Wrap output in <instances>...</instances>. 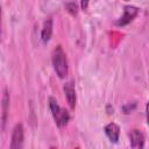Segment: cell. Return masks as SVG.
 Masks as SVG:
<instances>
[{"mask_svg":"<svg viewBox=\"0 0 149 149\" xmlns=\"http://www.w3.org/2000/svg\"><path fill=\"white\" fill-rule=\"evenodd\" d=\"M139 14V8L135 7V6H125L123 7V14L122 16H120L116 21H115V26L118 27H123V26H127L128 23H130L135 17L136 15Z\"/></svg>","mask_w":149,"mask_h":149,"instance_id":"obj_3","label":"cell"},{"mask_svg":"<svg viewBox=\"0 0 149 149\" xmlns=\"http://www.w3.org/2000/svg\"><path fill=\"white\" fill-rule=\"evenodd\" d=\"M65 8H66V10H68L71 15H76L77 12H78V6H77V3L73 2V1L68 2V3L65 5Z\"/></svg>","mask_w":149,"mask_h":149,"instance_id":"obj_10","label":"cell"},{"mask_svg":"<svg viewBox=\"0 0 149 149\" xmlns=\"http://www.w3.org/2000/svg\"><path fill=\"white\" fill-rule=\"evenodd\" d=\"M1 128L2 130L5 129L6 126V121H7V116H8V111H9V93L8 90L5 88L3 93H2V100H1Z\"/></svg>","mask_w":149,"mask_h":149,"instance_id":"obj_6","label":"cell"},{"mask_svg":"<svg viewBox=\"0 0 149 149\" xmlns=\"http://www.w3.org/2000/svg\"><path fill=\"white\" fill-rule=\"evenodd\" d=\"M63 91L66 98V101L69 104V106L73 109L76 107V90H74V85L72 81H68L64 84L63 86Z\"/></svg>","mask_w":149,"mask_h":149,"instance_id":"obj_5","label":"cell"},{"mask_svg":"<svg viewBox=\"0 0 149 149\" xmlns=\"http://www.w3.org/2000/svg\"><path fill=\"white\" fill-rule=\"evenodd\" d=\"M136 107V104L135 102H133L132 104V106H130V104H127V105H125L123 107H122V109H123V113H126V114H128V113H130L134 108Z\"/></svg>","mask_w":149,"mask_h":149,"instance_id":"obj_11","label":"cell"},{"mask_svg":"<svg viewBox=\"0 0 149 149\" xmlns=\"http://www.w3.org/2000/svg\"><path fill=\"white\" fill-rule=\"evenodd\" d=\"M48 101H49V108L51 111V114H52V118L55 120V123L59 128L66 126L68 122L70 121V114H69V112L65 108H63V107H61L58 105V101L56 100V98L49 97Z\"/></svg>","mask_w":149,"mask_h":149,"instance_id":"obj_2","label":"cell"},{"mask_svg":"<svg viewBox=\"0 0 149 149\" xmlns=\"http://www.w3.org/2000/svg\"><path fill=\"white\" fill-rule=\"evenodd\" d=\"M88 2H90V0H80V6H81V9L86 10V9H87V7H88Z\"/></svg>","mask_w":149,"mask_h":149,"instance_id":"obj_12","label":"cell"},{"mask_svg":"<svg viewBox=\"0 0 149 149\" xmlns=\"http://www.w3.org/2000/svg\"><path fill=\"white\" fill-rule=\"evenodd\" d=\"M51 35H52V19L48 17V19H45V21L43 23L42 31H41V40H42V42L43 43L49 42V40L51 38Z\"/></svg>","mask_w":149,"mask_h":149,"instance_id":"obj_9","label":"cell"},{"mask_svg":"<svg viewBox=\"0 0 149 149\" xmlns=\"http://www.w3.org/2000/svg\"><path fill=\"white\" fill-rule=\"evenodd\" d=\"M104 130H105V134H106V136L108 137V140L111 142L116 143L119 141V137H120V127L116 123L109 122L108 125L105 126Z\"/></svg>","mask_w":149,"mask_h":149,"instance_id":"obj_7","label":"cell"},{"mask_svg":"<svg viewBox=\"0 0 149 149\" xmlns=\"http://www.w3.org/2000/svg\"><path fill=\"white\" fill-rule=\"evenodd\" d=\"M51 63L52 68L56 72V74L63 79L69 73V65H68V58L66 55L61 45H57L52 52H51Z\"/></svg>","mask_w":149,"mask_h":149,"instance_id":"obj_1","label":"cell"},{"mask_svg":"<svg viewBox=\"0 0 149 149\" xmlns=\"http://www.w3.org/2000/svg\"><path fill=\"white\" fill-rule=\"evenodd\" d=\"M148 78H149V72H148Z\"/></svg>","mask_w":149,"mask_h":149,"instance_id":"obj_14","label":"cell"},{"mask_svg":"<svg viewBox=\"0 0 149 149\" xmlns=\"http://www.w3.org/2000/svg\"><path fill=\"white\" fill-rule=\"evenodd\" d=\"M24 140V129L22 123H16L12 132L10 139V149H21L23 147Z\"/></svg>","mask_w":149,"mask_h":149,"instance_id":"obj_4","label":"cell"},{"mask_svg":"<svg viewBox=\"0 0 149 149\" xmlns=\"http://www.w3.org/2000/svg\"><path fill=\"white\" fill-rule=\"evenodd\" d=\"M130 147L132 148H143L144 147V135L139 129H132L129 133Z\"/></svg>","mask_w":149,"mask_h":149,"instance_id":"obj_8","label":"cell"},{"mask_svg":"<svg viewBox=\"0 0 149 149\" xmlns=\"http://www.w3.org/2000/svg\"><path fill=\"white\" fill-rule=\"evenodd\" d=\"M146 115H147V123L149 125V101L146 105Z\"/></svg>","mask_w":149,"mask_h":149,"instance_id":"obj_13","label":"cell"}]
</instances>
